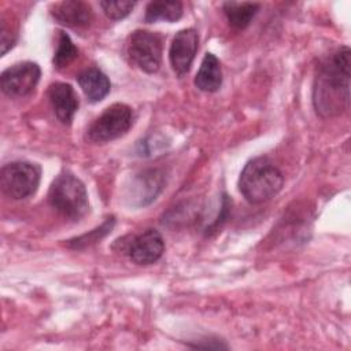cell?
Here are the masks:
<instances>
[{
	"label": "cell",
	"instance_id": "6da1fadb",
	"mask_svg": "<svg viewBox=\"0 0 351 351\" xmlns=\"http://www.w3.org/2000/svg\"><path fill=\"white\" fill-rule=\"evenodd\" d=\"M351 51L341 47L325 58L314 78L313 104L322 118L339 117L350 108Z\"/></svg>",
	"mask_w": 351,
	"mask_h": 351
},
{
	"label": "cell",
	"instance_id": "7a4b0ae2",
	"mask_svg": "<svg viewBox=\"0 0 351 351\" xmlns=\"http://www.w3.org/2000/svg\"><path fill=\"white\" fill-rule=\"evenodd\" d=\"M282 184V173L265 156H258L247 162L239 178L241 195L252 204L265 203L274 197L281 191Z\"/></svg>",
	"mask_w": 351,
	"mask_h": 351
},
{
	"label": "cell",
	"instance_id": "3957f363",
	"mask_svg": "<svg viewBox=\"0 0 351 351\" xmlns=\"http://www.w3.org/2000/svg\"><path fill=\"white\" fill-rule=\"evenodd\" d=\"M48 202L60 215L78 221L89 211L88 192L84 182L70 171L60 173L51 184Z\"/></svg>",
	"mask_w": 351,
	"mask_h": 351
},
{
	"label": "cell",
	"instance_id": "277c9868",
	"mask_svg": "<svg viewBox=\"0 0 351 351\" xmlns=\"http://www.w3.org/2000/svg\"><path fill=\"white\" fill-rule=\"evenodd\" d=\"M133 123V111L123 103L107 107L88 128L86 137L92 143L103 144L123 136Z\"/></svg>",
	"mask_w": 351,
	"mask_h": 351
},
{
	"label": "cell",
	"instance_id": "5b68a950",
	"mask_svg": "<svg viewBox=\"0 0 351 351\" xmlns=\"http://www.w3.org/2000/svg\"><path fill=\"white\" fill-rule=\"evenodd\" d=\"M41 169L30 162H12L1 169L0 186L5 196L19 200L32 196L40 184Z\"/></svg>",
	"mask_w": 351,
	"mask_h": 351
},
{
	"label": "cell",
	"instance_id": "8992f818",
	"mask_svg": "<svg viewBox=\"0 0 351 351\" xmlns=\"http://www.w3.org/2000/svg\"><path fill=\"white\" fill-rule=\"evenodd\" d=\"M162 48V36L148 30H134L126 43V53L130 62L148 74H154L159 70Z\"/></svg>",
	"mask_w": 351,
	"mask_h": 351
},
{
	"label": "cell",
	"instance_id": "52a82bcc",
	"mask_svg": "<svg viewBox=\"0 0 351 351\" xmlns=\"http://www.w3.org/2000/svg\"><path fill=\"white\" fill-rule=\"evenodd\" d=\"M41 70L34 62H21L5 69L0 75L3 93L10 97L30 95L40 81Z\"/></svg>",
	"mask_w": 351,
	"mask_h": 351
},
{
	"label": "cell",
	"instance_id": "ba28073f",
	"mask_svg": "<svg viewBox=\"0 0 351 351\" xmlns=\"http://www.w3.org/2000/svg\"><path fill=\"white\" fill-rule=\"evenodd\" d=\"M199 47V34L195 29H184L176 33L173 37L170 49H169V59L173 71L178 77H184L188 74L192 62L195 59L196 51Z\"/></svg>",
	"mask_w": 351,
	"mask_h": 351
},
{
	"label": "cell",
	"instance_id": "9c48e42d",
	"mask_svg": "<svg viewBox=\"0 0 351 351\" xmlns=\"http://www.w3.org/2000/svg\"><path fill=\"white\" fill-rule=\"evenodd\" d=\"M165 251L162 234L155 229H147L134 236L128 247L129 258L137 265H152L160 259Z\"/></svg>",
	"mask_w": 351,
	"mask_h": 351
},
{
	"label": "cell",
	"instance_id": "30bf717a",
	"mask_svg": "<svg viewBox=\"0 0 351 351\" xmlns=\"http://www.w3.org/2000/svg\"><path fill=\"white\" fill-rule=\"evenodd\" d=\"M48 97L56 118L63 125H70L78 110V96L74 88L64 82L52 84L48 89Z\"/></svg>",
	"mask_w": 351,
	"mask_h": 351
},
{
	"label": "cell",
	"instance_id": "8fae6325",
	"mask_svg": "<svg viewBox=\"0 0 351 351\" xmlns=\"http://www.w3.org/2000/svg\"><path fill=\"white\" fill-rule=\"evenodd\" d=\"M163 188V174L156 169L144 170L132 182L129 199L136 206H145L155 200Z\"/></svg>",
	"mask_w": 351,
	"mask_h": 351
},
{
	"label": "cell",
	"instance_id": "7c38bea8",
	"mask_svg": "<svg viewBox=\"0 0 351 351\" xmlns=\"http://www.w3.org/2000/svg\"><path fill=\"white\" fill-rule=\"evenodd\" d=\"M56 22L69 27L89 26L93 19L92 8L88 3L80 0H66L56 3L51 10Z\"/></svg>",
	"mask_w": 351,
	"mask_h": 351
},
{
	"label": "cell",
	"instance_id": "4fadbf2b",
	"mask_svg": "<svg viewBox=\"0 0 351 351\" xmlns=\"http://www.w3.org/2000/svg\"><path fill=\"white\" fill-rule=\"evenodd\" d=\"M77 82L90 103L103 100L111 89L108 77L97 67H89L81 71L77 77Z\"/></svg>",
	"mask_w": 351,
	"mask_h": 351
},
{
	"label": "cell",
	"instance_id": "5bb4252c",
	"mask_svg": "<svg viewBox=\"0 0 351 351\" xmlns=\"http://www.w3.org/2000/svg\"><path fill=\"white\" fill-rule=\"evenodd\" d=\"M222 85L221 63L215 55L207 52L195 77V86L202 92H217Z\"/></svg>",
	"mask_w": 351,
	"mask_h": 351
},
{
	"label": "cell",
	"instance_id": "9a60e30c",
	"mask_svg": "<svg viewBox=\"0 0 351 351\" xmlns=\"http://www.w3.org/2000/svg\"><path fill=\"white\" fill-rule=\"evenodd\" d=\"M259 7L258 3L248 1H226L222 4L223 14L226 15L229 25L234 29L247 27L256 15Z\"/></svg>",
	"mask_w": 351,
	"mask_h": 351
},
{
	"label": "cell",
	"instance_id": "2e32d148",
	"mask_svg": "<svg viewBox=\"0 0 351 351\" xmlns=\"http://www.w3.org/2000/svg\"><path fill=\"white\" fill-rule=\"evenodd\" d=\"M182 16L181 1H151L145 8L144 19L148 23L158 21L176 22Z\"/></svg>",
	"mask_w": 351,
	"mask_h": 351
},
{
	"label": "cell",
	"instance_id": "e0dca14e",
	"mask_svg": "<svg viewBox=\"0 0 351 351\" xmlns=\"http://www.w3.org/2000/svg\"><path fill=\"white\" fill-rule=\"evenodd\" d=\"M78 56V49L71 41L70 36L64 32H58V44L56 51L53 55V66L58 70H62L67 67L70 63H73Z\"/></svg>",
	"mask_w": 351,
	"mask_h": 351
},
{
	"label": "cell",
	"instance_id": "ac0fdd59",
	"mask_svg": "<svg viewBox=\"0 0 351 351\" xmlns=\"http://www.w3.org/2000/svg\"><path fill=\"white\" fill-rule=\"evenodd\" d=\"M114 225H115V219H114V217H110L99 228H96V229H93L89 233H85L82 236L70 239V240H67L66 244H67V247L74 248V250L86 248L89 245H92V244H96L97 241L104 239L108 233H111Z\"/></svg>",
	"mask_w": 351,
	"mask_h": 351
},
{
	"label": "cell",
	"instance_id": "d6986e66",
	"mask_svg": "<svg viewBox=\"0 0 351 351\" xmlns=\"http://www.w3.org/2000/svg\"><path fill=\"white\" fill-rule=\"evenodd\" d=\"M99 4L103 8L104 14L112 21L123 19L132 12V10L136 5L134 1H129V0H117V1L106 0V1H100Z\"/></svg>",
	"mask_w": 351,
	"mask_h": 351
},
{
	"label": "cell",
	"instance_id": "ffe728a7",
	"mask_svg": "<svg viewBox=\"0 0 351 351\" xmlns=\"http://www.w3.org/2000/svg\"><path fill=\"white\" fill-rule=\"evenodd\" d=\"M15 43V36L11 33V30H8L4 25V22L1 23V55H5L7 51L10 48H12Z\"/></svg>",
	"mask_w": 351,
	"mask_h": 351
}]
</instances>
